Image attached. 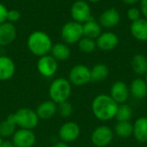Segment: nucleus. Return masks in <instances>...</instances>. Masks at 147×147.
Here are the masks:
<instances>
[{
	"mask_svg": "<svg viewBox=\"0 0 147 147\" xmlns=\"http://www.w3.org/2000/svg\"><path fill=\"white\" fill-rule=\"evenodd\" d=\"M119 105L109 94H101L96 95L91 103V110L94 116L101 121H109L115 118Z\"/></svg>",
	"mask_w": 147,
	"mask_h": 147,
	"instance_id": "obj_1",
	"label": "nucleus"
},
{
	"mask_svg": "<svg viewBox=\"0 0 147 147\" xmlns=\"http://www.w3.org/2000/svg\"><path fill=\"white\" fill-rule=\"evenodd\" d=\"M27 46L34 55L41 57L50 54L53 42L46 32L37 30L29 35L27 40Z\"/></svg>",
	"mask_w": 147,
	"mask_h": 147,
	"instance_id": "obj_2",
	"label": "nucleus"
},
{
	"mask_svg": "<svg viewBox=\"0 0 147 147\" xmlns=\"http://www.w3.org/2000/svg\"><path fill=\"white\" fill-rule=\"evenodd\" d=\"M71 84L66 78L59 77L54 79L48 89L50 100L57 105L67 101L71 94Z\"/></svg>",
	"mask_w": 147,
	"mask_h": 147,
	"instance_id": "obj_3",
	"label": "nucleus"
},
{
	"mask_svg": "<svg viewBox=\"0 0 147 147\" xmlns=\"http://www.w3.org/2000/svg\"><path fill=\"white\" fill-rule=\"evenodd\" d=\"M12 114L16 126L20 129L33 130L38 126L40 121L35 111L31 108L22 107Z\"/></svg>",
	"mask_w": 147,
	"mask_h": 147,
	"instance_id": "obj_4",
	"label": "nucleus"
},
{
	"mask_svg": "<svg viewBox=\"0 0 147 147\" xmlns=\"http://www.w3.org/2000/svg\"><path fill=\"white\" fill-rule=\"evenodd\" d=\"M83 36V24L77 22H67L61 29V37L67 45L78 42Z\"/></svg>",
	"mask_w": 147,
	"mask_h": 147,
	"instance_id": "obj_5",
	"label": "nucleus"
},
{
	"mask_svg": "<svg viewBox=\"0 0 147 147\" xmlns=\"http://www.w3.org/2000/svg\"><path fill=\"white\" fill-rule=\"evenodd\" d=\"M68 81L71 86L82 87L91 81L90 68L83 64L73 66L68 75Z\"/></svg>",
	"mask_w": 147,
	"mask_h": 147,
	"instance_id": "obj_6",
	"label": "nucleus"
},
{
	"mask_svg": "<svg viewBox=\"0 0 147 147\" xmlns=\"http://www.w3.org/2000/svg\"><path fill=\"white\" fill-rule=\"evenodd\" d=\"M71 16L74 22L81 24L94 19L91 14V8L85 0H77L73 3L71 8Z\"/></svg>",
	"mask_w": 147,
	"mask_h": 147,
	"instance_id": "obj_7",
	"label": "nucleus"
},
{
	"mask_svg": "<svg viewBox=\"0 0 147 147\" xmlns=\"http://www.w3.org/2000/svg\"><path fill=\"white\" fill-rule=\"evenodd\" d=\"M114 130L109 126L102 125L97 126L91 133L90 139L92 144L96 147L108 146L114 139Z\"/></svg>",
	"mask_w": 147,
	"mask_h": 147,
	"instance_id": "obj_8",
	"label": "nucleus"
},
{
	"mask_svg": "<svg viewBox=\"0 0 147 147\" xmlns=\"http://www.w3.org/2000/svg\"><path fill=\"white\" fill-rule=\"evenodd\" d=\"M80 126L74 121H67L64 123L59 129V138L60 141L69 144L76 141L80 136Z\"/></svg>",
	"mask_w": 147,
	"mask_h": 147,
	"instance_id": "obj_9",
	"label": "nucleus"
},
{
	"mask_svg": "<svg viewBox=\"0 0 147 147\" xmlns=\"http://www.w3.org/2000/svg\"><path fill=\"white\" fill-rule=\"evenodd\" d=\"M36 67L40 75L48 78L56 74L58 70V62L49 54L39 57Z\"/></svg>",
	"mask_w": 147,
	"mask_h": 147,
	"instance_id": "obj_10",
	"label": "nucleus"
},
{
	"mask_svg": "<svg viewBox=\"0 0 147 147\" xmlns=\"http://www.w3.org/2000/svg\"><path fill=\"white\" fill-rule=\"evenodd\" d=\"M15 147H33L36 142V136L33 130L18 129L11 137Z\"/></svg>",
	"mask_w": 147,
	"mask_h": 147,
	"instance_id": "obj_11",
	"label": "nucleus"
},
{
	"mask_svg": "<svg viewBox=\"0 0 147 147\" xmlns=\"http://www.w3.org/2000/svg\"><path fill=\"white\" fill-rule=\"evenodd\" d=\"M109 95L118 105L125 104L130 96L129 87L126 82L117 81L112 84Z\"/></svg>",
	"mask_w": 147,
	"mask_h": 147,
	"instance_id": "obj_12",
	"label": "nucleus"
},
{
	"mask_svg": "<svg viewBox=\"0 0 147 147\" xmlns=\"http://www.w3.org/2000/svg\"><path fill=\"white\" fill-rule=\"evenodd\" d=\"M96 48L99 49L102 51H111L119 44V37L112 31L102 32L96 40Z\"/></svg>",
	"mask_w": 147,
	"mask_h": 147,
	"instance_id": "obj_13",
	"label": "nucleus"
},
{
	"mask_svg": "<svg viewBox=\"0 0 147 147\" xmlns=\"http://www.w3.org/2000/svg\"><path fill=\"white\" fill-rule=\"evenodd\" d=\"M121 22V15L115 8H109L104 10L99 16V24L102 28L112 29Z\"/></svg>",
	"mask_w": 147,
	"mask_h": 147,
	"instance_id": "obj_14",
	"label": "nucleus"
},
{
	"mask_svg": "<svg viewBox=\"0 0 147 147\" xmlns=\"http://www.w3.org/2000/svg\"><path fill=\"white\" fill-rule=\"evenodd\" d=\"M16 37V29L11 23L5 22L0 24V47L11 44Z\"/></svg>",
	"mask_w": 147,
	"mask_h": 147,
	"instance_id": "obj_15",
	"label": "nucleus"
},
{
	"mask_svg": "<svg viewBox=\"0 0 147 147\" xmlns=\"http://www.w3.org/2000/svg\"><path fill=\"white\" fill-rule=\"evenodd\" d=\"M16 73V64L14 61L6 55H0V81L10 80Z\"/></svg>",
	"mask_w": 147,
	"mask_h": 147,
	"instance_id": "obj_16",
	"label": "nucleus"
},
{
	"mask_svg": "<svg viewBox=\"0 0 147 147\" xmlns=\"http://www.w3.org/2000/svg\"><path fill=\"white\" fill-rule=\"evenodd\" d=\"M39 120H48L57 113V104L49 101H45L40 103L35 110Z\"/></svg>",
	"mask_w": 147,
	"mask_h": 147,
	"instance_id": "obj_17",
	"label": "nucleus"
},
{
	"mask_svg": "<svg viewBox=\"0 0 147 147\" xmlns=\"http://www.w3.org/2000/svg\"><path fill=\"white\" fill-rule=\"evenodd\" d=\"M130 95L135 100H143L147 96V83L145 79L135 78L129 87Z\"/></svg>",
	"mask_w": 147,
	"mask_h": 147,
	"instance_id": "obj_18",
	"label": "nucleus"
},
{
	"mask_svg": "<svg viewBox=\"0 0 147 147\" xmlns=\"http://www.w3.org/2000/svg\"><path fill=\"white\" fill-rule=\"evenodd\" d=\"M130 32L134 38L140 42L147 41V20L140 18L135 22H132L130 25Z\"/></svg>",
	"mask_w": 147,
	"mask_h": 147,
	"instance_id": "obj_19",
	"label": "nucleus"
},
{
	"mask_svg": "<svg viewBox=\"0 0 147 147\" xmlns=\"http://www.w3.org/2000/svg\"><path fill=\"white\" fill-rule=\"evenodd\" d=\"M133 135L134 139L140 143L147 142V117L138 118L134 124H133Z\"/></svg>",
	"mask_w": 147,
	"mask_h": 147,
	"instance_id": "obj_20",
	"label": "nucleus"
},
{
	"mask_svg": "<svg viewBox=\"0 0 147 147\" xmlns=\"http://www.w3.org/2000/svg\"><path fill=\"white\" fill-rule=\"evenodd\" d=\"M50 55L57 61H66L71 56V49L65 42H57L53 44Z\"/></svg>",
	"mask_w": 147,
	"mask_h": 147,
	"instance_id": "obj_21",
	"label": "nucleus"
},
{
	"mask_svg": "<svg viewBox=\"0 0 147 147\" xmlns=\"http://www.w3.org/2000/svg\"><path fill=\"white\" fill-rule=\"evenodd\" d=\"M83 33L84 37L96 40L97 37L102 33V27L98 22L91 19L83 24Z\"/></svg>",
	"mask_w": 147,
	"mask_h": 147,
	"instance_id": "obj_22",
	"label": "nucleus"
},
{
	"mask_svg": "<svg viewBox=\"0 0 147 147\" xmlns=\"http://www.w3.org/2000/svg\"><path fill=\"white\" fill-rule=\"evenodd\" d=\"M131 67L137 75H146L147 73V57L143 54L135 55L132 58Z\"/></svg>",
	"mask_w": 147,
	"mask_h": 147,
	"instance_id": "obj_23",
	"label": "nucleus"
},
{
	"mask_svg": "<svg viewBox=\"0 0 147 147\" xmlns=\"http://www.w3.org/2000/svg\"><path fill=\"white\" fill-rule=\"evenodd\" d=\"M16 131V125L13 114L9 115L3 121L0 122V137L3 139L11 138Z\"/></svg>",
	"mask_w": 147,
	"mask_h": 147,
	"instance_id": "obj_24",
	"label": "nucleus"
},
{
	"mask_svg": "<svg viewBox=\"0 0 147 147\" xmlns=\"http://www.w3.org/2000/svg\"><path fill=\"white\" fill-rule=\"evenodd\" d=\"M91 81H102L106 80L109 75V69L103 63H97L90 68Z\"/></svg>",
	"mask_w": 147,
	"mask_h": 147,
	"instance_id": "obj_25",
	"label": "nucleus"
},
{
	"mask_svg": "<svg viewBox=\"0 0 147 147\" xmlns=\"http://www.w3.org/2000/svg\"><path fill=\"white\" fill-rule=\"evenodd\" d=\"M133 131L134 126L130 121H118L114 128V133L122 139L133 135Z\"/></svg>",
	"mask_w": 147,
	"mask_h": 147,
	"instance_id": "obj_26",
	"label": "nucleus"
},
{
	"mask_svg": "<svg viewBox=\"0 0 147 147\" xmlns=\"http://www.w3.org/2000/svg\"><path fill=\"white\" fill-rule=\"evenodd\" d=\"M133 116V109L132 107L127 105V103L119 105L116 114L115 120L118 121H130Z\"/></svg>",
	"mask_w": 147,
	"mask_h": 147,
	"instance_id": "obj_27",
	"label": "nucleus"
},
{
	"mask_svg": "<svg viewBox=\"0 0 147 147\" xmlns=\"http://www.w3.org/2000/svg\"><path fill=\"white\" fill-rule=\"evenodd\" d=\"M78 43V49H80V51L85 54L92 53L96 49V40H93L88 37L83 36Z\"/></svg>",
	"mask_w": 147,
	"mask_h": 147,
	"instance_id": "obj_28",
	"label": "nucleus"
},
{
	"mask_svg": "<svg viewBox=\"0 0 147 147\" xmlns=\"http://www.w3.org/2000/svg\"><path fill=\"white\" fill-rule=\"evenodd\" d=\"M57 113L63 118H69L73 113V107L68 101L59 103L57 105Z\"/></svg>",
	"mask_w": 147,
	"mask_h": 147,
	"instance_id": "obj_29",
	"label": "nucleus"
},
{
	"mask_svg": "<svg viewBox=\"0 0 147 147\" xmlns=\"http://www.w3.org/2000/svg\"><path fill=\"white\" fill-rule=\"evenodd\" d=\"M127 18L131 21V22H135L139 19L141 18V11L139 8L137 7H130L127 11Z\"/></svg>",
	"mask_w": 147,
	"mask_h": 147,
	"instance_id": "obj_30",
	"label": "nucleus"
},
{
	"mask_svg": "<svg viewBox=\"0 0 147 147\" xmlns=\"http://www.w3.org/2000/svg\"><path fill=\"white\" fill-rule=\"evenodd\" d=\"M21 18V13L16 10H10L7 14V21L9 23H16Z\"/></svg>",
	"mask_w": 147,
	"mask_h": 147,
	"instance_id": "obj_31",
	"label": "nucleus"
},
{
	"mask_svg": "<svg viewBox=\"0 0 147 147\" xmlns=\"http://www.w3.org/2000/svg\"><path fill=\"white\" fill-rule=\"evenodd\" d=\"M8 9L4 4L0 3V24L7 22V14H8Z\"/></svg>",
	"mask_w": 147,
	"mask_h": 147,
	"instance_id": "obj_32",
	"label": "nucleus"
},
{
	"mask_svg": "<svg viewBox=\"0 0 147 147\" xmlns=\"http://www.w3.org/2000/svg\"><path fill=\"white\" fill-rule=\"evenodd\" d=\"M140 10L141 11V15L147 20V0H140Z\"/></svg>",
	"mask_w": 147,
	"mask_h": 147,
	"instance_id": "obj_33",
	"label": "nucleus"
},
{
	"mask_svg": "<svg viewBox=\"0 0 147 147\" xmlns=\"http://www.w3.org/2000/svg\"><path fill=\"white\" fill-rule=\"evenodd\" d=\"M0 147H15L13 143L11 142V140H3V143L1 144Z\"/></svg>",
	"mask_w": 147,
	"mask_h": 147,
	"instance_id": "obj_34",
	"label": "nucleus"
},
{
	"mask_svg": "<svg viewBox=\"0 0 147 147\" xmlns=\"http://www.w3.org/2000/svg\"><path fill=\"white\" fill-rule=\"evenodd\" d=\"M121 1L127 5H134L137 3L140 2V0H121Z\"/></svg>",
	"mask_w": 147,
	"mask_h": 147,
	"instance_id": "obj_35",
	"label": "nucleus"
},
{
	"mask_svg": "<svg viewBox=\"0 0 147 147\" xmlns=\"http://www.w3.org/2000/svg\"><path fill=\"white\" fill-rule=\"evenodd\" d=\"M52 147H69V146H68V144H66V143H64V142H62V141H59V142L53 144V145L52 146Z\"/></svg>",
	"mask_w": 147,
	"mask_h": 147,
	"instance_id": "obj_36",
	"label": "nucleus"
},
{
	"mask_svg": "<svg viewBox=\"0 0 147 147\" xmlns=\"http://www.w3.org/2000/svg\"><path fill=\"white\" fill-rule=\"evenodd\" d=\"M86 1H89V2H91V3H97V2H100L102 0H86Z\"/></svg>",
	"mask_w": 147,
	"mask_h": 147,
	"instance_id": "obj_37",
	"label": "nucleus"
},
{
	"mask_svg": "<svg viewBox=\"0 0 147 147\" xmlns=\"http://www.w3.org/2000/svg\"><path fill=\"white\" fill-rule=\"evenodd\" d=\"M3 139H2V138L0 137V146H1V144L3 143Z\"/></svg>",
	"mask_w": 147,
	"mask_h": 147,
	"instance_id": "obj_38",
	"label": "nucleus"
},
{
	"mask_svg": "<svg viewBox=\"0 0 147 147\" xmlns=\"http://www.w3.org/2000/svg\"><path fill=\"white\" fill-rule=\"evenodd\" d=\"M145 80H146V81L147 83V73L146 74V75H145Z\"/></svg>",
	"mask_w": 147,
	"mask_h": 147,
	"instance_id": "obj_39",
	"label": "nucleus"
}]
</instances>
